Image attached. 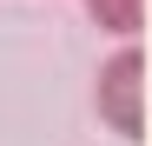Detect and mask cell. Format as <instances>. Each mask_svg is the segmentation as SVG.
Here are the masks:
<instances>
[{
    "mask_svg": "<svg viewBox=\"0 0 152 146\" xmlns=\"http://www.w3.org/2000/svg\"><path fill=\"white\" fill-rule=\"evenodd\" d=\"M86 20L113 40H139L145 33V0H86Z\"/></svg>",
    "mask_w": 152,
    "mask_h": 146,
    "instance_id": "cell-2",
    "label": "cell"
},
{
    "mask_svg": "<svg viewBox=\"0 0 152 146\" xmlns=\"http://www.w3.org/2000/svg\"><path fill=\"white\" fill-rule=\"evenodd\" d=\"M93 106H99V119H106L126 146L145 139V46H139V40H119V53L99 66Z\"/></svg>",
    "mask_w": 152,
    "mask_h": 146,
    "instance_id": "cell-1",
    "label": "cell"
}]
</instances>
